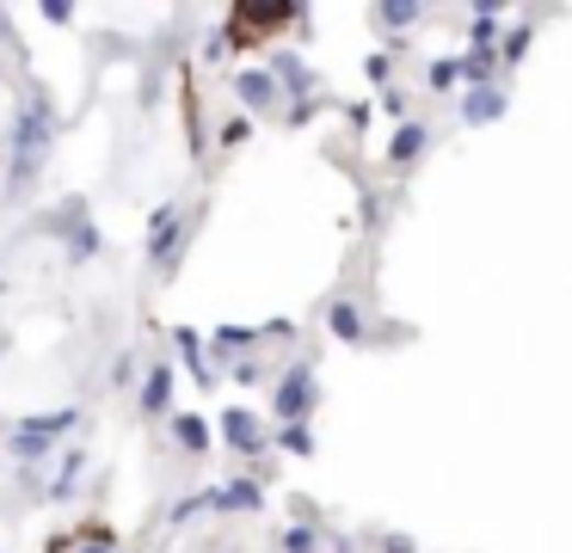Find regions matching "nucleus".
Listing matches in <instances>:
<instances>
[{
  "mask_svg": "<svg viewBox=\"0 0 572 553\" xmlns=\"http://www.w3.org/2000/svg\"><path fill=\"white\" fill-rule=\"evenodd\" d=\"M49 136H56V111H49L44 92H32L19 105V123H13V184H25L49 154Z\"/></svg>",
  "mask_w": 572,
  "mask_h": 553,
  "instance_id": "nucleus-1",
  "label": "nucleus"
},
{
  "mask_svg": "<svg viewBox=\"0 0 572 553\" xmlns=\"http://www.w3.org/2000/svg\"><path fill=\"white\" fill-rule=\"evenodd\" d=\"M290 19H295V7H259V0H240V7L228 13V31H222V37H228L234 49H253V44H271Z\"/></svg>",
  "mask_w": 572,
  "mask_h": 553,
  "instance_id": "nucleus-2",
  "label": "nucleus"
},
{
  "mask_svg": "<svg viewBox=\"0 0 572 553\" xmlns=\"http://www.w3.org/2000/svg\"><path fill=\"white\" fill-rule=\"evenodd\" d=\"M63 430H75V413H49V418H25L19 425V437H13V449H19V461H37Z\"/></svg>",
  "mask_w": 572,
  "mask_h": 553,
  "instance_id": "nucleus-3",
  "label": "nucleus"
},
{
  "mask_svg": "<svg viewBox=\"0 0 572 553\" xmlns=\"http://www.w3.org/2000/svg\"><path fill=\"white\" fill-rule=\"evenodd\" d=\"M167 399H172V369L155 363V369H148V382H142V413L160 418V413H167Z\"/></svg>",
  "mask_w": 572,
  "mask_h": 553,
  "instance_id": "nucleus-4",
  "label": "nucleus"
},
{
  "mask_svg": "<svg viewBox=\"0 0 572 553\" xmlns=\"http://www.w3.org/2000/svg\"><path fill=\"white\" fill-rule=\"evenodd\" d=\"M172 246H179V210L167 203V210L155 215V264H167V259H172Z\"/></svg>",
  "mask_w": 572,
  "mask_h": 553,
  "instance_id": "nucleus-5",
  "label": "nucleus"
},
{
  "mask_svg": "<svg viewBox=\"0 0 572 553\" xmlns=\"http://www.w3.org/2000/svg\"><path fill=\"white\" fill-rule=\"evenodd\" d=\"M172 430H179V449H186V455H203V449H210V430H203L198 418H172Z\"/></svg>",
  "mask_w": 572,
  "mask_h": 553,
  "instance_id": "nucleus-6",
  "label": "nucleus"
},
{
  "mask_svg": "<svg viewBox=\"0 0 572 553\" xmlns=\"http://www.w3.org/2000/svg\"><path fill=\"white\" fill-rule=\"evenodd\" d=\"M240 99H247V105H271V80L247 75V80H240Z\"/></svg>",
  "mask_w": 572,
  "mask_h": 553,
  "instance_id": "nucleus-7",
  "label": "nucleus"
},
{
  "mask_svg": "<svg viewBox=\"0 0 572 553\" xmlns=\"http://www.w3.org/2000/svg\"><path fill=\"white\" fill-rule=\"evenodd\" d=\"M228 430H234V443H240V449L259 443V437H253V418H247V413H234V418H228Z\"/></svg>",
  "mask_w": 572,
  "mask_h": 553,
  "instance_id": "nucleus-8",
  "label": "nucleus"
},
{
  "mask_svg": "<svg viewBox=\"0 0 572 553\" xmlns=\"http://www.w3.org/2000/svg\"><path fill=\"white\" fill-rule=\"evenodd\" d=\"M87 553H111V548H99V541H93V548H87Z\"/></svg>",
  "mask_w": 572,
  "mask_h": 553,
  "instance_id": "nucleus-9",
  "label": "nucleus"
}]
</instances>
